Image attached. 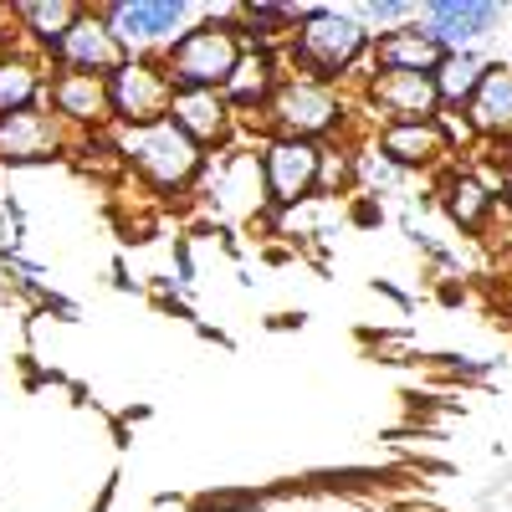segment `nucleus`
Instances as JSON below:
<instances>
[{
    "instance_id": "1",
    "label": "nucleus",
    "mask_w": 512,
    "mask_h": 512,
    "mask_svg": "<svg viewBox=\"0 0 512 512\" xmlns=\"http://www.w3.org/2000/svg\"><path fill=\"white\" fill-rule=\"evenodd\" d=\"M246 57V36H241V26L236 21H200V26H190L175 47L164 52V72H169V82L175 88H205V93H221L226 82H231V72H236V62Z\"/></svg>"
},
{
    "instance_id": "2",
    "label": "nucleus",
    "mask_w": 512,
    "mask_h": 512,
    "mask_svg": "<svg viewBox=\"0 0 512 512\" xmlns=\"http://www.w3.org/2000/svg\"><path fill=\"white\" fill-rule=\"evenodd\" d=\"M287 47H292V62L303 67V77L333 82V77H344V72L369 52V31H364V21L349 16V11L318 6V11H303V21H297V31H292Z\"/></svg>"
},
{
    "instance_id": "3",
    "label": "nucleus",
    "mask_w": 512,
    "mask_h": 512,
    "mask_svg": "<svg viewBox=\"0 0 512 512\" xmlns=\"http://www.w3.org/2000/svg\"><path fill=\"white\" fill-rule=\"evenodd\" d=\"M113 144H118V159L134 164L139 175L159 190H185L205 164V149L195 139H185L169 118L149 123V128H118Z\"/></svg>"
},
{
    "instance_id": "4",
    "label": "nucleus",
    "mask_w": 512,
    "mask_h": 512,
    "mask_svg": "<svg viewBox=\"0 0 512 512\" xmlns=\"http://www.w3.org/2000/svg\"><path fill=\"white\" fill-rule=\"evenodd\" d=\"M267 123H272V134L277 139H323L338 128V118H344V98H338L328 82H313V77H282L277 82V93L272 103L262 108Z\"/></svg>"
},
{
    "instance_id": "5",
    "label": "nucleus",
    "mask_w": 512,
    "mask_h": 512,
    "mask_svg": "<svg viewBox=\"0 0 512 512\" xmlns=\"http://www.w3.org/2000/svg\"><path fill=\"white\" fill-rule=\"evenodd\" d=\"M108 98H113V123L118 128H149L169 118L175 103V82H169L164 62L154 57H128L113 77H108Z\"/></svg>"
},
{
    "instance_id": "6",
    "label": "nucleus",
    "mask_w": 512,
    "mask_h": 512,
    "mask_svg": "<svg viewBox=\"0 0 512 512\" xmlns=\"http://www.w3.org/2000/svg\"><path fill=\"white\" fill-rule=\"evenodd\" d=\"M185 16H190L185 0H113V6H103V21L128 57H149L159 47L169 52L185 36L180 31Z\"/></svg>"
},
{
    "instance_id": "7",
    "label": "nucleus",
    "mask_w": 512,
    "mask_h": 512,
    "mask_svg": "<svg viewBox=\"0 0 512 512\" xmlns=\"http://www.w3.org/2000/svg\"><path fill=\"white\" fill-rule=\"evenodd\" d=\"M262 185L272 205H297L323 185V149L308 139H272L262 154Z\"/></svg>"
},
{
    "instance_id": "8",
    "label": "nucleus",
    "mask_w": 512,
    "mask_h": 512,
    "mask_svg": "<svg viewBox=\"0 0 512 512\" xmlns=\"http://www.w3.org/2000/svg\"><path fill=\"white\" fill-rule=\"evenodd\" d=\"M369 108L390 123H425L441 118V93L431 72H374L369 77Z\"/></svg>"
},
{
    "instance_id": "9",
    "label": "nucleus",
    "mask_w": 512,
    "mask_h": 512,
    "mask_svg": "<svg viewBox=\"0 0 512 512\" xmlns=\"http://www.w3.org/2000/svg\"><path fill=\"white\" fill-rule=\"evenodd\" d=\"M62 118L57 113H11L0 118V164H41V159H57L62 154Z\"/></svg>"
},
{
    "instance_id": "10",
    "label": "nucleus",
    "mask_w": 512,
    "mask_h": 512,
    "mask_svg": "<svg viewBox=\"0 0 512 512\" xmlns=\"http://www.w3.org/2000/svg\"><path fill=\"white\" fill-rule=\"evenodd\" d=\"M497 21H502L497 0H436V6H425V31L446 52H472V41H482Z\"/></svg>"
},
{
    "instance_id": "11",
    "label": "nucleus",
    "mask_w": 512,
    "mask_h": 512,
    "mask_svg": "<svg viewBox=\"0 0 512 512\" xmlns=\"http://www.w3.org/2000/svg\"><path fill=\"white\" fill-rule=\"evenodd\" d=\"M57 62H62V72H98V77H113V72L128 62V52L118 47V36L108 31L103 11H98V16L82 11V21L67 31V41L57 47Z\"/></svg>"
},
{
    "instance_id": "12",
    "label": "nucleus",
    "mask_w": 512,
    "mask_h": 512,
    "mask_svg": "<svg viewBox=\"0 0 512 512\" xmlns=\"http://www.w3.org/2000/svg\"><path fill=\"white\" fill-rule=\"evenodd\" d=\"M52 108H57L62 123H77V128L113 123L108 77H98V72H57L52 77Z\"/></svg>"
},
{
    "instance_id": "13",
    "label": "nucleus",
    "mask_w": 512,
    "mask_h": 512,
    "mask_svg": "<svg viewBox=\"0 0 512 512\" xmlns=\"http://www.w3.org/2000/svg\"><path fill=\"white\" fill-rule=\"evenodd\" d=\"M369 52H374V67L379 72H436L446 47L425 31V21H405L395 31H384L369 41Z\"/></svg>"
},
{
    "instance_id": "14",
    "label": "nucleus",
    "mask_w": 512,
    "mask_h": 512,
    "mask_svg": "<svg viewBox=\"0 0 512 512\" xmlns=\"http://www.w3.org/2000/svg\"><path fill=\"white\" fill-rule=\"evenodd\" d=\"M451 149V134L441 118H425V123H384L379 134V154L400 164V169H431L441 154Z\"/></svg>"
},
{
    "instance_id": "15",
    "label": "nucleus",
    "mask_w": 512,
    "mask_h": 512,
    "mask_svg": "<svg viewBox=\"0 0 512 512\" xmlns=\"http://www.w3.org/2000/svg\"><path fill=\"white\" fill-rule=\"evenodd\" d=\"M231 113L236 108L226 103V93H205V88H175V103H169V123H175L185 139H195L200 149L226 139Z\"/></svg>"
},
{
    "instance_id": "16",
    "label": "nucleus",
    "mask_w": 512,
    "mask_h": 512,
    "mask_svg": "<svg viewBox=\"0 0 512 512\" xmlns=\"http://www.w3.org/2000/svg\"><path fill=\"white\" fill-rule=\"evenodd\" d=\"M466 123L482 139H512V67L507 62H487L482 88L466 103Z\"/></svg>"
},
{
    "instance_id": "17",
    "label": "nucleus",
    "mask_w": 512,
    "mask_h": 512,
    "mask_svg": "<svg viewBox=\"0 0 512 512\" xmlns=\"http://www.w3.org/2000/svg\"><path fill=\"white\" fill-rule=\"evenodd\" d=\"M277 82H282L277 57L267 47H246V57L236 62V72H231V82L221 93H226L231 108H267L272 93H277Z\"/></svg>"
},
{
    "instance_id": "18",
    "label": "nucleus",
    "mask_w": 512,
    "mask_h": 512,
    "mask_svg": "<svg viewBox=\"0 0 512 512\" xmlns=\"http://www.w3.org/2000/svg\"><path fill=\"white\" fill-rule=\"evenodd\" d=\"M41 93H47V72H41V62H31V57H11V52L0 57V118L36 108Z\"/></svg>"
},
{
    "instance_id": "19",
    "label": "nucleus",
    "mask_w": 512,
    "mask_h": 512,
    "mask_svg": "<svg viewBox=\"0 0 512 512\" xmlns=\"http://www.w3.org/2000/svg\"><path fill=\"white\" fill-rule=\"evenodd\" d=\"M431 77H436L441 108H466V103H472V93L482 88L487 62H482L477 52H446V57H441V67H436Z\"/></svg>"
},
{
    "instance_id": "20",
    "label": "nucleus",
    "mask_w": 512,
    "mask_h": 512,
    "mask_svg": "<svg viewBox=\"0 0 512 512\" xmlns=\"http://www.w3.org/2000/svg\"><path fill=\"white\" fill-rule=\"evenodd\" d=\"M16 21L57 57V47L67 41V31L82 21V6H72V0H41V6H16Z\"/></svg>"
},
{
    "instance_id": "21",
    "label": "nucleus",
    "mask_w": 512,
    "mask_h": 512,
    "mask_svg": "<svg viewBox=\"0 0 512 512\" xmlns=\"http://www.w3.org/2000/svg\"><path fill=\"white\" fill-rule=\"evenodd\" d=\"M446 210H451V221H456L461 231H477L492 210H497V195L472 175V169H461V175L446 180Z\"/></svg>"
},
{
    "instance_id": "22",
    "label": "nucleus",
    "mask_w": 512,
    "mask_h": 512,
    "mask_svg": "<svg viewBox=\"0 0 512 512\" xmlns=\"http://www.w3.org/2000/svg\"><path fill=\"white\" fill-rule=\"evenodd\" d=\"M364 21H379V26H390V21H405L415 16V6H405V0H369V6H359Z\"/></svg>"
},
{
    "instance_id": "23",
    "label": "nucleus",
    "mask_w": 512,
    "mask_h": 512,
    "mask_svg": "<svg viewBox=\"0 0 512 512\" xmlns=\"http://www.w3.org/2000/svg\"><path fill=\"white\" fill-rule=\"evenodd\" d=\"M502 190H507V205H512V159H507V169H502Z\"/></svg>"
}]
</instances>
